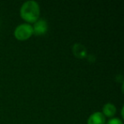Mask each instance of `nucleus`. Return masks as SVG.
Returning a JSON list of instances; mask_svg holds the SVG:
<instances>
[{
    "instance_id": "7",
    "label": "nucleus",
    "mask_w": 124,
    "mask_h": 124,
    "mask_svg": "<svg viewBox=\"0 0 124 124\" xmlns=\"http://www.w3.org/2000/svg\"><path fill=\"white\" fill-rule=\"evenodd\" d=\"M106 124H123V122L119 118H111L107 122Z\"/></svg>"
},
{
    "instance_id": "5",
    "label": "nucleus",
    "mask_w": 124,
    "mask_h": 124,
    "mask_svg": "<svg viewBox=\"0 0 124 124\" xmlns=\"http://www.w3.org/2000/svg\"><path fill=\"white\" fill-rule=\"evenodd\" d=\"M72 51L73 54L76 57L79 59L85 58L87 56V49L83 45L80 44V43H76L73 45L72 47Z\"/></svg>"
},
{
    "instance_id": "2",
    "label": "nucleus",
    "mask_w": 124,
    "mask_h": 124,
    "mask_svg": "<svg viewBox=\"0 0 124 124\" xmlns=\"http://www.w3.org/2000/svg\"><path fill=\"white\" fill-rule=\"evenodd\" d=\"M32 26L28 23L19 25L14 31V35L16 38L20 41H25V40L28 39L32 36Z\"/></svg>"
},
{
    "instance_id": "1",
    "label": "nucleus",
    "mask_w": 124,
    "mask_h": 124,
    "mask_svg": "<svg viewBox=\"0 0 124 124\" xmlns=\"http://www.w3.org/2000/svg\"><path fill=\"white\" fill-rule=\"evenodd\" d=\"M21 17L28 23H35L40 16L39 4L36 1H26L22 4L20 10Z\"/></svg>"
},
{
    "instance_id": "4",
    "label": "nucleus",
    "mask_w": 124,
    "mask_h": 124,
    "mask_svg": "<svg viewBox=\"0 0 124 124\" xmlns=\"http://www.w3.org/2000/svg\"><path fill=\"white\" fill-rule=\"evenodd\" d=\"M87 124H105V116L102 112H94L88 117Z\"/></svg>"
},
{
    "instance_id": "6",
    "label": "nucleus",
    "mask_w": 124,
    "mask_h": 124,
    "mask_svg": "<svg viewBox=\"0 0 124 124\" xmlns=\"http://www.w3.org/2000/svg\"><path fill=\"white\" fill-rule=\"evenodd\" d=\"M116 106L113 104L107 103L103 106V112H102V114L105 116L112 117L116 114Z\"/></svg>"
},
{
    "instance_id": "3",
    "label": "nucleus",
    "mask_w": 124,
    "mask_h": 124,
    "mask_svg": "<svg viewBox=\"0 0 124 124\" xmlns=\"http://www.w3.org/2000/svg\"><path fill=\"white\" fill-rule=\"evenodd\" d=\"M48 22L43 19H38L34 23V26H32L33 34L37 35V36L44 35L48 31Z\"/></svg>"
}]
</instances>
